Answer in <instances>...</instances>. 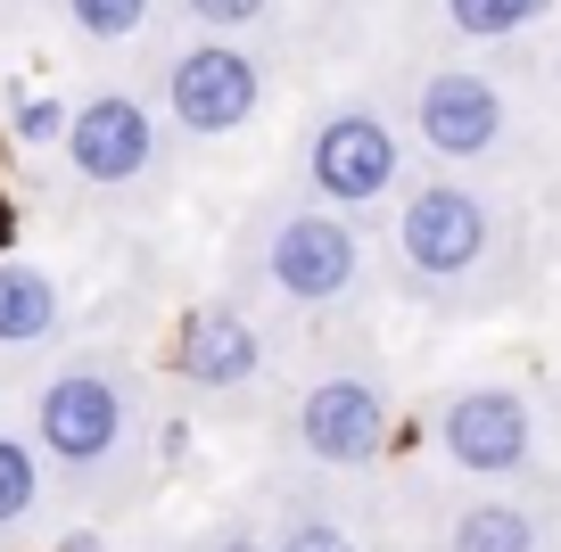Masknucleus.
I'll use <instances>...</instances> for the list:
<instances>
[{
	"label": "nucleus",
	"instance_id": "2eb2a0df",
	"mask_svg": "<svg viewBox=\"0 0 561 552\" xmlns=\"http://www.w3.org/2000/svg\"><path fill=\"white\" fill-rule=\"evenodd\" d=\"M545 0H446V18H455V34L471 42H495V34H520L528 18H537Z\"/></svg>",
	"mask_w": 561,
	"mask_h": 552
},
{
	"label": "nucleus",
	"instance_id": "f8f14e48",
	"mask_svg": "<svg viewBox=\"0 0 561 552\" xmlns=\"http://www.w3.org/2000/svg\"><path fill=\"white\" fill-rule=\"evenodd\" d=\"M446 552H537V519L520 503H471L446 528Z\"/></svg>",
	"mask_w": 561,
	"mask_h": 552
},
{
	"label": "nucleus",
	"instance_id": "7ed1b4c3",
	"mask_svg": "<svg viewBox=\"0 0 561 552\" xmlns=\"http://www.w3.org/2000/svg\"><path fill=\"white\" fill-rule=\"evenodd\" d=\"M256 273L273 280L289 306H339V297L355 289V273H364V240H355L347 215H331V207L306 198V207H289V215L264 223Z\"/></svg>",
	"mask_w": 561,
	"mask_h": 552
},
{
	"label": "nucleus",
	"instance_id": "9d476101",
	"mask_svg": "<svg viewBox=\"0 0 561 552\" xmlns=\"http://www.w3.org/2000/svg\"><path fill=\"white\" fill-rule=\"evenodd\" d=\"M413 124H421V140L438 157H488L495 140H504V91H495L488 74H462V67L421 74Z\"/></svg>",
	"mask_w": 561,
	"mask_h": 552
},
{
	"label": "nucleus",
	"instance_id": "f3484780",
	"mask_svg": "<svg viewBox=\"0 0 561 552\" xmlns=\"http://www.w3.org/2000/svg\"><path fill=\"white\" fill-rule=\"evenodd\" d=\"M273 552H355V536L339 528V519H322V511H298L273 536Z\"/></svg>",
	"mask_w": 561,
	"mask_h": 552
},
{
	"label": "nucleus",
	"instance_id": "ddd939ff",
	"mask_svg": "<svg viewBox=\"0 0 561 552\" xmlns=\"http://www.w3.org/2000/svg\"><path fill=\"white\" fill-rule=\"evenodd\" d=\"M34 511H42V453H34V437L0 429V536L25 528Z\"/></svg>",
	"mask_w": 561,
	"mask_h": 552
},
{
	"label": "nucleus",
	"instance_id": "6e6552de",
	"mask_svg": "<svg viewBox=\"0 0 561 552\" xmlns=\"http://www.w3.org/2000/svg\"><path fill=\"white\" fill-rule=\"evenodd\" d=\"M165 363H174L182 388L224 396V388H248L264 371V330L240 306H191L174 322V338H165Z\"/></svg>",
	"mask_w": 561,
	"mask_h": 552
},
{
	"label": "nucleus",
	"instance_id": "39448f33",
	"mask_svg": "<svg viewBox=\"0 0 561 552\" xmlns=\"http://www.w3.org/2000/svg\"><path fill=\"white\" fill-rule=\"evenodd\" d=\"M58 140H67V165L83 191H133L158 165V116L140 91H91Z\"/></svg>",
	"mask_w": 561,
	"mask_h": 552
},
{
	"label": "nucleus",
	"instance_id": "20e7f679",
	"mask_svg": "<svg viewBox=\"0 0 561 552\" xmlns=\"http://www.w3.org/2000/svg\"><path fill=\"white\" fill-rule=\"evenodd\" d=\"M404 149H397V124L380 107H331V116L306 133V191L322 207H371V198L397 191Z\"/></svg>",
	"mask_w": 561,
	"mask_h": 552
},
{
	"label": "nucleus",
	"instance_id": "0eeeda50",
	"mask_svg": "<svg viewBox=\"0 0 561 552\" xmlns=\"http://www.w3.org/2000/svg\"><path fill=\"white\" fill-rule=\"evenodd\" d=\"M397 256L413 264L421 280H462L479 256H488V207H479L462 182L413 191L404 215H397Z\"/></svg>",
	"mask_w": 561,
	"mask_h": 552
},
{
	"label": "nucleus",
	"instance_id": "f03ea898",
	"mask_svg": "<svg viewBox=\"0 0 561 552\" xmlns=\"http://www.w3.org/2000/svg\"><path fill=\"white\" fill-rule=\"evenodd\" d=\"M256 107H264L256 50L198 34V42H182V50L165 58V124H174L182 140H231Z\"/></svg>",
	"mask_w": 561,
	"mask_h": 552
},
{
	"label": "nucleus",
	"instance_id": "a211bd4d",
	"mask_svg": "<svg viewBox=\"0 0 561 552\" xmlns=\"http://www.w3.org/2000/svg\"><path fill=\"white\" fill-rule=\"evenodd\" d=\"M207 552H273V536H264V528H215Z\"/></svg>",
	"mask_w": 561,
	"mask_h": 552
},
{
	"label": "nucleus",
	"instance_id": "aec40b11",
	"mask_svg": "<svg viewBox=\"0 0 561 552\" xmlns=\"http://www.w3.org/2000/svg\"><path fill=\"white\" fill-rule=\"evenodd\" d=\"M75 552H83V544H75Z\"/></svg>",
	"mask_w": 561,
	"mask_h": 552
},
{
	"label": "nucleus",
	"instance_id": "f257e3e1",
	"mask_svg": "<svg viewBox=\"0 0 561 552\" xmlns=\"http://www.w3.org/2000/svg\"><path fill=\"white\" fill-rule=\"evenodd\" d=\"M133 380L107 355H67L34 388V453H50V470H67V479H100L133 446Z\"/></svg>",
	"mask_w": 561,
	"mask_h": 552
},
{
	"label": "nucleus",
	"instance_id": "9b49d317",
	"mask_svg": "<svg viewBox=\"0 0 561 552\" xmlns=\"http://www.w3.org/2000/svg\"><path fill=\"white\" fill-rule=\"evenodd\" d=\"M58 322H67V297L42 264L0 256V346H50Z\"/></svg>",
	"mask_w": 561,
	"mask_h": 552
},
{
	"label": "nucleus",
	"instance_id": "4468645a",
	"mask_svg": "<svg viewBox=\"0 0 561 552\" xmlns=\"http://www.w3.org/2000/svg\"><path fill=\"white\" fill-rule=\"evenodd\" d=\"M58 9L83 42H133L149 25V0H58Z\"/></svg>",
	"mask_w": 561,
	"mask_h": 552
},
{
	"label": "nucleus",
	"instance_id": "1a4fd4ad",
	"mask_svg": "<svg viewBox=\"0 0 561 552\" xmlns=\"http://www.w3.org/2000/svg\"><path fill=\"white\" fill-rule=\"evenodd\" d=\"M438 446L455 453L471 479H504L528 462V404L512 388H462L438 413Z\"/></svg>",
	"mask_w": 561,
	"mask_h": 552
},
{
	"label": "nucleus",
	"instance_id": "6ab92c4d",
	"mask_svg": "<svg viewBox=\"0 0 561 552\" xmlns=\"http://www.w3.org/2000/svg\"><path fill=\"white\" fill-rule=\"evenodd\" d=\"M9 240H18V207H9V191H0V256H9Z\"/></svg>",
	"mask_w": 561,
	"mask_h": 552
},
{
	"label": "nucleus",
	"instance_id": "dca6fc26",
	"mask_svg": "<svg viewBox=\"0 0 561 552\" xmlns=\"http://www.w3.org/2000/svg\"><path fill=\"white\" fill-rule=\"evenodd\" d=\"M182 18H191V25H207L215 42H231V34H248V25H264V18H273V0H182Z\"/></svg>",
	"mask_w": 561,
	"mask_h": 552
},
{
	"label": "nucleus",
	"instance_id": "423d86ee",
	"mask_svg": "<svg viewBox=\"0 0 561 552\" xmlns=\"http://www.w3.org/2000/svg\"><path fill=\"white\" fill-rule=\"evenodd\" d=\"M298 446H306V462H322V470L380 462V446H388L380 380H364V371H331V380H314L298 396Z\"/></svg>",
	"mask_w": 561,
	"mask_h": 552
}]
</instances>
